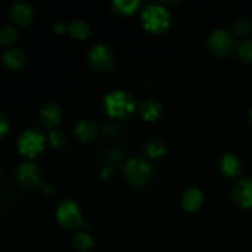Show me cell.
Instances as JSON below:
<instances>
[{"label":"cell","mask_w":252,"mask_h":252,"mask_svg":"<svg viewBox=\"0 0 252 252\" xmlns=\"http://www.w3.org/2000/svg\"><path fill=\"white\" fill-rule=\"evenodd\" d=\"M102 107L112 120L127 121L135 115L139 106L132 94L125 90H112L103 96Z\"/></svg>","instance_id":"cell-1"},{"label":"cell","mask_w":252,"mask_h":252,"mask_svg":"<svg viewBox=\"0 0 252 252\" xmlns=\"http://www.w3.org/2000/svg\"><path fill=\"white\" fill-rule=\"evenodd\" d=\"M140 25L148 33L160 36L172 26V14L162 2H149L140 10Z\"/></svg>","instance_id":"cell-2"},{"label":"cell","mask_w":252,"mask_h":252,"mask_svg":"<svg viewBox=\"0 0 252 252\" xmlns=\"http://www.w3.org/2000/svg\"><path fill=\"white\" fill-rule=\"evenodd\" d=\"M56 220L61 228L68 231L78 230L84 225V214L80 204L73 198H64L57 204Z\"/></svg>","instance_id":"cell-3"},{"label":"cell","mask_w":252,"mask_h":252,"mask_svg":"<svg viewBox=\"0 0 252 252\" xmlns=\"http://www.w3.org/2000/svg\"><path fill=\"white\" fill-rule=\"evenodd\" d=\"M153 167L149 160L144 157H132L127 160L123 167V175L128 185L135 189L147 186L152 180Z\"/></svg>","instance_id":"cell-4"},{"label":"cell","mask_w":252,"mask_h":252,"mask_svg":"<svg viewBox=\"0 0 252 252\" xmlns=\"http://www.w3.org/2000/svg\"><path fill=\"white\" fill-rule=\"evenodd\" d=\"M47 138L38 128H27L19 135L16 142L17 152L26 159L32 160L42 154L46 149Z\"/></svg>","instance_id":"cell-5"},{"label":"cell","mask_w":252,"mask_h":252,"mask_svg":"<svg viewBox=\"0 0 252 252\" xmlns=\"http://www.w3.org/2000/svg\"><path fill=\"white\" fill-rule=\"evenodd\" d=\"M236 37L233 31L224 27L213 30L207 39V47L212 56L217 58H226L236 49Z\"/></svg>","instance_id":"cell-6"},{"label":"cell","mask_w":252,"mask_h":252,"mask_svg":"<svg viewBox=\"0 0 252 252\" xmlns=\"http://www.w3.org/2000/svg\"><path fill=\"white\" fill-rule=\"evenodd\" d=\"M16 182L25 191H32L42 185V171L33 161H24L15 170Z\"/></svg>","instance_id":"cell-7"},{"label":"cell","mask_w":252,"mask_h":252,"mask_svg":"<svg viewBox=\"0 0 252 252\" xmlns=\"http://www.w3.org/2000/svg\"><path fill=\"white\" fill-rule=\"evenodd\" d=\"M86 61L91 69L96 71H108L115 63V56L111 47L107 44H94L86 54Z\"/></svg>","instance_id":"cell-8"},{"label":"cell","mask_w":252,"mask_h":252,"mask_svg":"<svg viewBox=\"0 0 252 252\" xmlns=\"http://www.w3.org/2000/svg\"><path fill=\"white\" fill-rule=\"evenodd\" d=\"M231 199L241 209H252V176L239 177L231 189Z\"/></svg>","instance_id":"cell-9"},{"label":"cell","mask_w":252,"mask_h":252,"mask_svg":"<svg viewBox=\"0 0 252 252\" xmlns=\"http://www.w3.org/2000/svg\"><path fill=\"white\" fill-rule=\"evenodd\" d=\"M10 20L19 27H27L33 22L34 9L30 2L25 0H17L9 7Z\"/></svg>","instance_id":"cell-10"},{"label":"cell","mask_w":252,"mask_h":252,"mask_svg":"<svg viewBox=\"0 0 252 252\" xmlns=\"http://www.w3.org/2000/svg\"><path fill=\"white\" fill-rule=\"evenodd\" d=\"M62 116V107L56 102H47L42 106V108L38 112V121L42 127L47 129H56L57 126L61 123Z\"/></svg>","instance_id":"cell-11"},{"label":"cell","mask_w":252,"mask_h":252,"mask_svg":"<svg viewBox=\"0 0 252 252\" xmlns=\"http://www.w3.org/2000/svg\"><path fill=\"white\" fill-rule=\"evenodd\" d=\"M73 133L74 137L80 140L81 143H91L97 139L100 127L95 121L83 118L74 125Z\"/></svg>","instance_id":"cell-12"},{"label":"cell","mask_w":252,"mask_h":252,"mask_svg":"<svg viewBox=\"0 0 252 252\" xmlns=\"http://www.w3.org/2000/svg\"><path fill=\"white\" fill-rule=\"evenodd\" d=\"M218 171L221 176L229 180H238L241 174V162L238 157L231 153H225L218 159Z\"/></svg>","instance_id":"cell-13"},{"label":"cell","mask_w":252,"mask_h":252,"mask_svg":"<svg viewBox=\"0 0 252 252\" xmlns=\"http://www.w3.org/2000/svg\"><path fill=\"white\" fill-rule=\"evenodd\" d=\"M204 203V194L197 187H189L185 189L181 196V206L184 211L189 213H194L199 211Z\"/></svg>","instance_id":"cell-14"},{"label":"cell","mask_w":252,"mask_h":252,"mask_svg":"<svg viewBox=\"0 0 252 252\" xmlns=\"http://www.w3.org/2000/svg\"><path fill=\"white\" fill-rule=\"evenodd\" d=\"M26 61V54L21 48H17V47H9L4 49L1 54L2 64L9 70H20L24 68Z\"/></svg>","instance_id":"cell-15"},{"label":"cell","mask_w":252,"mask_h":252,"mask_svg":"<svg viewBox=\"0 0 252 252\" xmlns=\"http://www.w3.org/2000/svg\"><path fill=\"white\" fill-rule=\"evenodd\" d=\"M162 112H164L162 105L155 98H147L140 103L138 108L139 116L147 122H157L162 116Z\"/></svg>","instance_id":"cell-16"},{"label":"cell","mask_w":252,"mask_h":252,"mask_svg":"<svg viewBox=\"0 0 252 252\" xmlns=\"http://www.w3.org/2000/svg\"><path fill=\"white\" fill-rule=\"evenodd\" d=\"M110 6L111 10L118 16L128 17L139 11L142 2L139 0H113Z\"/></svg>","instance_id":"cell-17"},{"label":"cell","mask_w":252,"mask_h":252,"mask_svg":"<svg viewBox=\"0 0 252 252\" xmlns=\"http://www.w3.org/2000/svg\"><path fill=\"white\" fill-rule=\"evenodd\" d=\"M167 147L160 138H150L143 144L142 153L145 159H158L166 153Z\"/></svg>","instance_id":"cell-18"},{"label":"cell","mask_w":252,"mask_h":252,"mask_svg":"<svg viewBox=\"0 0 252 252\" xmlns=\"http://www.w3.org/2000/svg\"><path fill=\"white\" fill-rule=\"evenodd\" d=\"M68 32L73 38L78 39V41H84V39H86L90 36L91 27L84 20H71L68 25Z\"/></svg>","instance_id":"cell-19"},{"label":"cell","mask_w":252,"mask_h":252,"mask_svg":"<svg viewBox=\"0 0 252 252\" xmlns=\"http://www.w3.org/2000/svg\"><path fill=\"white\" fill-rule=\"evenodd\" d=\"M73 248L76 252H93L95 241L86 231H78L73 238Z\"/></svg>","instance_id":"cell-20"},{"label":"cell","mask_w":252,"mask_h":252,"mask_svg":"<svg viewBox=\"0 0 252 252\" xmlns=\"http://www.w3.org/2000/svg\"><path fill=\"white\" fill-rule=\"evenodd\" d=\"M235 53L241 63L252 65V38H244L239 41Z\"/></svg>","instance_id":"cell-21"},{"label":"cell","mask_w":252,"mask_h":252,"mask_svg":"<svg viewBox=\"0 0 252 252\" xmlns=\"http://www.w3.org/2000/svg\"><path fill=\"white\" fill-rule=\"evenodd\" d=\"M19 32L12 25H1L0 26V46H10L16 41Z\"/></svg>","instance_id":"cell-22"},{"label":"cell","mask_w":252,"mask_h":252,"mask_svg":"<svg viewBox=\"0 0 252 252\" xmlns=\"http://www.w3.org/2000/svg\"><path fill=\"white\" fill-rule=\"evenodd\" d=\"M48 142L53 149L62 150L68 144V137H66V134L63 130L59 129V128H56V129H52L49 132Z\"/></svg>","instance_id":"cell-23"},{"label":"cell","mask_w":252,"mask_h":252,"mask_svg":"<svg viewBox=\"0 0 252 252\" xmlns=\"http://www.w3.org/2000/svg\"><path fill=\"white\" fill-rule=\"evenodd\" d=\"M231 31L235 37H245L252 31V21L249 17H239L233 24Z\"/></svg>","instance_id":"cell-24"},{"label":"cell","mask_w":252,"mask_h":252,"mask_svg":"<svg viewBox=\"0 0 252 252\" xmlns=\"http://www.w3.org/2000/svg\"><path fill=\"white\" fill-rule=\"evenodd\" d=\"M10 130V121L5 115L0 113V138L7 134Z\"/></svg>","instance_id":"cell-25"},{"label":"cell","mask_w":252,"mask_h":252,"mask_svg":"<svg viewBox=\"0 0 252 252\" xmlns=\"http://www.w3.org/2000/svg\"><path fill=\"white\" fill-rule=\"evenodd\" d=\"M39 189H41L42 193L46 194V196H48V197L53 196V194L56 193V186H54L53 184H51V182H46V184H42Z\"/></svg>","instance_id":"cell-26"},{"label":"cell","mask_w":252,"mask_h":252,"mask_svg":"<svg viewBox=\"0 0 252 252\" xmlns=\"http://www.w3.org/2000/svg\"><path fill=\"white\" fill-rule=\"evenodd\" d=\"M66 30H68V27H66L64 24H62V22H57V24H54L53 26V32L56 34H63Z\"/></svg>","instance_id":"cell-27"},{"label":"cell","mask_w":252,"mask_h":252,"mask_svg":"<svg viewBox=\"0 0 252 252\" xmlns=\"http://www.w3.org/2000/svg\"><path fill=\"white\" fill-rule=\"evenodd\" d=\"M112 174H113V171L110 166H103L102 170H101V172H100L101 177H102L103 180L111 179V177H112Z\"/></svg>","instance_id":"cell-28"},{"label":"cell","mask_w":252,"mask_h":252,"mask_svg":"<svg viewBox=\"0 0 252 252\" xmlns=\"http://www.w3.org/2000/svg\"><path fill=\"white\" fill-rule=\"evenodd\" d=\"M248 118H249V122H250V125L252 126V107L249 110V113H248Z\"/></svg>","instance_id":"cell-29"}]
</instances>
